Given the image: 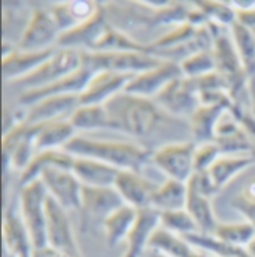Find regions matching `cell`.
Segmentation results:
<instances>
[{"label": "cell", "mask_w": 255, "mask_h": 257, "mask_svg": "<svg viewBox=\"0 0 255 257\" xmlns=\"http://www.w3.org/2000/svg\"><path fill=\"white\" fill-rule=\"evenodd\" d=\"M115 123L117 132L131 139L146 141L161 132L175 118L169 117L154 99L130 94L127 91L115 96L105 105Z\"/></svg>", "instance_id": "6da1fadb"}, {"label": "cell", "mask_w": 255, "mask_h": 257, "mask_svg": "<svg viewBox=\"0 0 255 257\" xmlns=\"http://www.w3.org/2000/svg\"><path fill=\"white\" fill-rule=\"evenodd\" d=\"M218 239L237 247V248H245L249 245V242L255 238V227L248 221H240V223H221L216 226L215 232L212 233Z\"/></svg>", "instance_id": "d6a6232c"}, {"label": "cell", "mask_w": 255, "mask_h": 257, "mask_svg": "<svg viewBox=\"0 0 255 257\" xmlns=\"http://www.w3.org/2000/svg\"><path fill=\"white\" fill-rule=\"evenodd\" d=\"M195 142L190 141H173L160 145L152 150L151 163L166 175V180H175L187 183L195 172L194 169V153Z\"/></svg>", "instance_id": "5b68a950"}, {"label": "cell", "mask_w": 255, "mask_h": 257, "mask_svg": "<svg viewBox=\"0 0 255 257\" xmlns=\"http://www.w3.org/2000/svg\"><path fill=\"white\" fill-rule=\"evenodd\" d=\"M94 75V72L84 63L81 69H78L76 72L67 75L66 78L44 87L41 90H33V91H23L18 94L17 97V105L21 108H27L30 105H33L35 102L50 97V96H62V94H81L87 84L90 82L91 76Z\"/></svg>", "instance_id": "e0dca14e"}, {"label": "cell", "mask_w": 255, "mask_h": 257, "mask_svg": "<svg viewBox=\"0 0 255 257\" xmlns=\"http://www.w3.org/2000/svg\"><path fill=\"white\" fill-rule=\"evenodd\" d=\"M154 100L169 117L175 120H188L200 106L198 91L192 79L185 76H179L172 81Z\"/></svg>", "instance_id": "9c48e42d"}, {"label": "cell", "mask_w": 255, "mask_h": 257, "mask_svg": "<svg viewBox=\"0 0 255 257\" xmlns=\"http://www.w3.org/2000/svg\"><path fill=\"white\" fill-rule=\"evenodd\" d=\"M35 148L36 153L50 150H64V147L79 135L72 126L70 120H59L35 126Z\"/></svg>", "instance_id": "7402d4cb"}, {"label": "cell", "mask_w": 255, "mask_h": 257, "mask_svg": "<svg viewBox=\"0 0 255 257\" xmlns=\"http://www.w3.org/2000/svg\"><path fill=\"white\" fill-rule=\"evenodd\" d=\"M187 186L192 192L198 193L209 199H213L219 193L218 187L213 184V181L207 172H194L191 178L187 181Z\"/></svg>", "instance_id": "74e56055"}, {"label": "cell", "mask_w": 255, "mask_h": 257, "mask_svg": "<svg viewBox=\"0 0 255 257\" xmlns=\"http://www.w3.org/2000/svg\"><path fill=\"white\" fill-rule=\"evenodd\" d=\"M33 257H67L63 253L57 251L56 248L47 245V247H42V248H35L33 250Z\"/></svg>", "instance_id": "60d3db41"}, {"label": "cell", "mask_w": 255, "mask_h": 257, "mask_svg": "<svg viewBox=\"0 0 255 257\" xmlns=\"http://www.w3.org/2000/svg\"><path fill=\"white\" fill-rule=\"evenodd\" d=\"M62 32L48 8L36 6L32 9L29 23L17 44L23 51H48L59 45Z\"/></svg>", "instance_id": "ba28073f"}, {"label": "cell", "mask_w": 255, "mask_h": 257, "mask_svg": "<svg viewBox=\"0 0 255 257\" xmlns=\"http://www.w3.org/2000/svg\"><path fill=\"white\" fill-rule=\"evenodd\" d=\"M160 227V214L152 209H139V217L134 229L126 241V251L123 257H142L143 251L148 248L149 239L154 232Z\"/></svg>", "instance_id": "44dd1931"}, {"label": "cell", "mask_w": 255, "mask_h": 257, "mask_svg": "<svg viewBox=\"0 0 255 257\" xmlns=\"http://www.w3.org/2000/svg\"><path fill=\"white\" fill-rule=\"evenodd\" d=\"M233 114L236 115L240 126L255 144V115L251 112V109H240V111H234Z\"/></svg>", "instance_id": "ab89813d"}, {"label": "cell", "mask_w": 255, "mask_h": 257, "mask_svg": "<svg viewBox=\"0 0 255 257\" xmlns=\"http://www.w3.org/2000/svg\"><path fill=\"white\" fill-rule=\"evenodd\" d=\"M133 76L134 75L109 70L96 72L87 84L85 90L79 94L81 105H106L115 96L126 91Z\"/></svg>", "instance_id": "2e32d148"}, {"label": "cell", "mask_w": 255, "mask_h": 257, "mask_svg": "<svg viewBox=\"0 0 255 257\" xmlns=\"http://www.w3.org/2000/svg\"><path fill=\"white\" fill-rule=\"evenodd\" d=\"M54 50H48V51H23V50H18L12 44L3 42L2 69H3L5 82L15 84L18 81L27 78L45 60H48L51 57Z\"/></svg>", "instance_id": "9a60e30c"}, {"label": "cell", "mask_w": 255, "mask_h": 257, "mask_svg": "<svg viewBox=\"0 0 255 257\" xmlns=\"http://www.w3.org/2000/svg\"><path fill=\"white\" fill-rule=\"evenodd\" d=\"M39 180L44 183L50 197L60 203L64 209H67L69 212L79 211L84 186L75 177L72 169L59 166L47 168L41 174Z\"/></svg>", "instance_id": "8fae6325"}, {"label": "cell", "mask_w": 255, "mask_h": 257, "mask_svg": "<svg viewBox=\"0 0 255 257\" xmlns=\"http://www.w3.org/2000/svg\"><path fill=\"white\" fill-rule=\"evenodd\" d=\"M222 150L215 142L197 144L194 153V169L195 172H207L212 165L222 156Z\"/></svg>", "instance_id": "8d00e7d4"}, {"label": "cell", "mask_w": 255, "mask_h": 257, "mask_svg": "<svg viewBox=\"0 0 255 257\" xmlns=\"http://www.w3.org/2000/svg\"><path fill=\"white\" fill-rule=\"evenodd\" d=\"M72 172L84 187H114L120 169L90 157H75Z\"/></svg>", "instance_id": "d6986e66"}, {"label": "cell", "mask_w": 255, "mask_h": 257, "mask_svg": "<svg viewBox=\"0 0 255 257\" xmlns=\"http://www.w3.org/2000/svg\"><path fill=\"white\" fill-rule=\"evenodd\" d=\"M70 123L79 135L96 132V130H112L117 132L115 123L105 105H79L72 114Z\"/></svg>", "instance_id": "d4e9b609"}, {"label": "cell", "mask_w": 255, "mask_h": 257, "mask_svg": "<svg viewBox=\"0 0 255 257\" xmlns=\"http://www.w3.org/2000/svg\"><path fill=\"white\" fill-rule=\"evenodd\" d=\"M142 257H169V256H167V254H164V253H161V251H158V250H155V248L148 247V248L143 251Z\"/></svg>", "instance_id": "b9f144b4"}, {"label": "cell", "mask_w": 255, "mask_h": 257, "mask_svg": "<svg viewBox=\"0 0 255 257\" xmlns=\"http://www.w3.org/2000/svg\"><path fill=\"white\" fill-rule=\"evenodd\" d=\"M73 160H75V157L64 150H50V151L36 153L35 157L32 159V162L29 163V166L24 169V172L20 174V187H23L35 180H39L41 174L47 168L59 166V168L72 169Z\"/></svg>", "instance_id": "4316f807"}, {"label": "cell", "mask_w": 255, "mask_h": 257, "mask_svg": "<svg viewBox=\"0 0 255 257\" xmlns=\"http://www.w3.org/2000/svg\"><path fill=\"white\" fill-rule=\"evenodd\" d=\"M109 27L111 21L106 15L105 3H100V8L93 18L60 36L57 47L72 48L82 53H93Z\"/></svg>", "instance_id": "4fadbf2b"}, {"label": "cell", "mask_w": 255, "mask_h": 257, "mask_svg": "<svg viewBox=\"0 0 255 257\" xmlns=\"http://www.w3.org/2000/svg\"><path fill=\"white\" fill-rule=\"evenodd\" d=\"M48 190L41 180H35L18 192V212L33 248L48 245L47 238V200Z\"/></svg>", "instance_id": "3957f363"}, {"label": "cell", "mask_w": 255, "mask_h": 257, "mask_svg": "<svg viewBox=\"0 0 255 257\" xmlns=\"http://www.w3.org/2000/svg\"><path fill=\"white\" fill-rule=\"evenodd\" d=\"M255 163V154H222L207 171L218 190H224L237 175Z\"/></svg>", "instance_id": "603a6c76"}, {"label": "cell", "mask_w": 255, "mask_h": 257, "mask_svg": "<svg viewBox=\"0 0 255 257\" xmlns=\"http://www.w3.org/2000/svg\"><path fill=\"white\" fill-rule=\"evenodd\" d=\"M64 151L73 157H90L108 163L120 171L143 172L151 163L152 150L137 141H106L94 139L87 135H76Z\"/></svg>", "instance_id": "7a4b0ae2"}, {"label": "cell", "mask_w": 255, "mask_h": 257, "mask_svg": "<svg viewBox=\"0 0 255 257\" xmlns=\"http://www.w3.org/2000/svg\"><path fill=\"white\" fill-rule=\"evenodd\" d=\"M179 67H181L182 76L188 79H198L216 70L212 50H201V51L192 53L182 62H179Z\"/></svg>", "instance_id": "e575fe53"}, {"label": "cell", "mask_w": 255, "mask_h": 257, "mask_svg": "<svg viewBox=\"0 0 255 257\" xmlns=\"http://www.w3.org/2000/svg\"><path fill=\"white\" fill-rule=\"evenodd\" d=\"M182 76L179 63L172 60H163L155 67L140 72L131 78L126 91L134 96L155 99L172 81Z\"/></svg>", "instance_id": "7c38bea8"}, {"label": "cell", "mask_w": 255, "mask_h": 257, "mask_svg": "<svg viewBox=\"0 0 255 257\" xmlns=\"http://www.w3.org/2000/svg\"><path fill=\"white\" fill-rule=\"evenodd\" d=\"M192 245L203 253L210 257H251L245 248L233 247L221 239H218L215 235H206V233H192L190 236H185Z\"/></svg>", "instance_id": "1f68e13d"}, {"label": "cell", "mask_w": 255, "mask_h": 257, "mask_svg": "<svg viewBox=\"0 0 255 257\" xmlns=\"http://www.w3.org/2000/svg\"><path fill=\"white\" fill-rule=\"evenodd\" d=\"M47 238L50 247L67 257H82L69 211L50 196L47 200Z\"/></svg>", "instance_id": "30bf717a"}, {"label": "cell", "mask_w": 255, "mask_h": 257, "mask_svg": "<svg viewBox=\"0 0 255 257\" xmlns=\"http://www.w3.org/2000/svg\"><path fill=\"white\" fill-rule=\"evenodd\" d=\"M99 8H100V2L76 0V2H63V3L51 5L50 11L63 35L66 32H70L75 27L87 23L90 18H93L99 11Z\"/></svg>", "instance_id": "ffe728a7"}, {"label": "cell", "mask_w": 255, "mask_h": 257, "mask_svg": "<svg viewBox=\"0 0 255 257\" xmlns=\"http://www.w3.org/2000/svg\"><path fill=\"white\" fill-rule=\"evenodd\" d=\"M158 184L146 178L143 172L134 171H120L114 189L121 196L126 205L136 209L151 208L152 196L157 190Z\"/></svg>", "instance_id": "ac0fdd59"}, {"label": "cell", "mask_w": 255, "mask_h": 257, "mask_svg": "<svg viewBox=\"0 0 255 257\" xmlns=\"http://www.w3.org/2000/svg\"><path fill=\"white\" fill-rule=\"evenodd\" d=\"M236 9V23L255 36V2H231Z\"/></svg>", "instance_id": "f35d334b"}, {"label": "cell", "mask_w": 255, "mask_h": 257, "mask_svg": "<svg viewBox=\"0 0 255 257\" xmlns=\"http://www.w3.org/2000/svg\"><path fill=\"white\" fill-rule=\"evenodd\" d=\"M124 200L114 187H84L81 199V229L82 232H93L102 229L105 220L118 208Z\"/></svg>", "instance_id": "52a82bcc"}, {"label": "cell", "mask_w": 255, "mask_h": 257, "mask_svg": "<svg viewBox=\"0 0 255 257\" xmlns=\"http://www.w3.org/2000/svg\"><path fill=\"white\" fill-rule=\"evenodd\" d=\"M185 209L192 217V220L198 229V233L212 235L215 232L216 226L219 224L215 209H213V205H212V199L204 197L198 193L192 192L190 189H188V200H187Z\"/></svg>", "instance_id": "f546056e"}, {"label": "cell", "mask_w": 255, "mask_h": 257, "mask_svg": "<svg viewBox=\"0 0 255 257\" xmlns=\"http://www.w3.org/2000/svg\"><path fill=\"white\" fill-rule=\"evenodd\" d=\"M246 253L251 257H255V238L249 242V245L246 247Z\"/></svg>", "instance_id": "7bdbcfd3"}, {"label": "cell", "mask_w": 255, "mask_h": 257, "mask_svg": "<svg viewBox=\"0 0 255 257\" xmlns=\"http://www.w3.org/2000/svg\"><path fill=\"white\" fill-rule=\"evenodd\" d=\"M188 200V187L187 183L166 180L163 184H158L152 196L151 208L158 214L185 209Z\"/></svg>", "instance_id": "83f0119b"}, {"label": "cell", "mask_w": 255, "mask_h": 257, "mask_svg": "<svg viewBox=\"0 0 255 257\" xmlns=\"http://www.w3.org/2000/svg\"><path fill=\"white\" fill-rule=\"evenodd\" d=\"M194 6L203 14L207 24L227 27L230 29L236 23V9L233 8L231 2H192Z\"/></svg>", "instance_id": "836d02e7"}, {"label": "cell", "mask_w": 255, "mask_h": 257, "mask_svg": "<svg viewBox=\"0 0 255 257\" xmlns=\"http://www.w3.org/2000/svg\"><path fill=\"white\" fill-rule=\"evenodd\" d=\"M225 111L228 109L224 106L200 105L188 118V130H190L192 142L195 144L213 142L216 123Z\"/></svg>", "instance_id": "484cf974"}, {"label": "cell", "mask_w": 255, "mask_h": 257, "mask_svg": "<svg viewBox=\"0 0 255 257\" xmlns=\"http://www.w3.org/2000/svg\"><path fill=\"white\" fill-rule=\"evenodd\" d=\"M84 64V53L76 51L72 48H60L57 47L51 57L41 64L33 73L27 78L15 82L14 85L23 91H33L48 87L60 79L66 78L67 75L76 72Z\"/></svg>", "instance_id": "277c9868"}, {"label": "cell", "mask_w": 255, "mask_h": 257, "mask_svg": "<svg viewBox=\"0 0 255 257\" xmlns=\"http://www.w3.org/2000/svg\"><path fill=\"white\" fill-rule=\"evenodd\" d=\"M137 217H139V209L130 205H123L105 220L102 230L105 233L106 244L111 248L127 241L131 230L136 226Z\"/></svg>", "instance_id": "cb8c5ba5"}, {"label": "cell", "mask_w": 255, "mask_h": 257, "mask_svg": "<svg viewBox=\"0 0 255 257\" xmlns=\"http://www.w3.org/2000/svg\"><path fill=\"white\" fill-rule=\"evenodd\" d=\"M251 112L255 115V91L251 94Z\"/></svg>", "instance_id": "ee69618b"}, {"label": "cell", "mask_w": 255, "mask_h": 257, "mask_svg": "<svg viewBox=\"0 0 255 257\" xmlns=\"http://www.w3.org/2000/svg\"><path fill=\"white\" fill-rule=\"evenodd\" d=\"M230 32L245 73L249 79V94H252L255 91V36L239 23H234L230 27Z\"/></svg>", "instance_id": "4dcf8cb0"}, {"label": "cell", "mask_w": 255, "mask_h": 257, "mask_svg": "<svg viewBox=\"0 0 255 257\" xmlns=\"http://www.w3.org/2000/svg\"><path fill=\"white\" fill-rule=\"evenodd\" d=\"M148 247L155 248L169 257H210L201 250L195 248L184 236L170 233L163 227H158L154 232Z\"/></svg>", "instance_id": "f1b7e54d"}, {"label": "cell", "mask_w": 255, "mask_h": 257, "mask_svg": "<svg viewBox=\"0 0 255 257\" xmlns=\"http://www.w3.org/2000/svg\"><path fill=\"white\" fill-rule=\"evenodd\" d=\"M163 62V59L145 51H99L84 53V63L94 73L102 70L137 75Z\"/></svg>", "instance_id": "8992f818"}, {"label": "cell", "mask_w": 255, "mask_h": 257, "mask_svg": "<svg viewBox=\"0 0 255 257\" xmlns=\"http://www.w3.org/2000/svg\"><path fill=\"white\" fill-rule=\"evenodd\" d=\"M81 105L79 94H62L50 96L35 102L33 105L24 108L26 117L24 124L27 126H41L51 121L70 120L72 114Z\"/></svg>", "instance_id": "5bb4252c"}, {"label": "cell", "mask_w": 255, "mask_h": 257, "mask_svg": "<svg viewBox=\"0 0 255 257\" xmlns=\"http://www.w3.org/2000/svg\"><path fill=\"white\" fill-rule=\"evenodd\" d=\"M160 227L184 238L190 236L192 233H198V229L187 209L160 214Z\"/></svg>", "instance_id": "d590c367"}]
</instances>
